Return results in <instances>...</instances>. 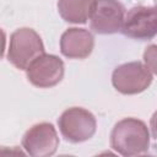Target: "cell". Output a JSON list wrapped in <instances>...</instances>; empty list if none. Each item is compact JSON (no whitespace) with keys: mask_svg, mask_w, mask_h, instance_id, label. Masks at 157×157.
Segmentation results:
<instances>
[{"mask_svg":"<svg viewBox=\"0 0 157 157\" xmlns=\"http://www.w3.org/2000/svg\"><path fill=\"white\" fill-rule=\"evenodd\" d=\"M110 145L121 156H136L146 152L150 146V132L146 124L136 118L118 121L110 134Z\"/></svg>","mask_w":157,"mask_h":157,"instance_id":"1","label":"cell"},{"mask_svg":"<svg viewBox=\"0 0 157 157\" xmlns=\"http://www.w3.org/2000/svg\"><path fill=\"white\" fill-rule=\"evenodd\" d=\"M44 54V44L40 36L32 28H18L10 37L7 60L20 70L27 67Z\"/></svg>","mask_w":157,"mask_h":157,"instance_id":"2","label":"cell"},{"mask_svg":"<svg viewBox=\"0 0 157 157\" xmlns=\"http://www.w3.org/2000/svg\"><path fill=\"white\" fill-rule=\"evenodd\" d=\"M59 130L65 140L77 144L91 139L97 128L94 115L85 108L72 107L63 112L58 120Z\"/></svg>","mask_w":157,"mask_h":157,"instance_id":"3","label":"cell"},{"mask_svg":"<svg viewBox=\"0 0 157 157\" xmlns=\"http://www.w3.org/2000/svg\"><path fill=\"white\" fill-rule=\"evenodd\" d=\"M151 82L152 74L150 69L140 61L121 64L114 69L112 75L114 88L123 94L141 93L148 88Z\"/></svg>","mask_w":157,"mask_h":157,"instance_id":"4","label":"cell"},{"mask_svg":"<svg viewBox=\"0 0 157 157\" xmlns=\"http://www.w3.org/2000/svg\"><path fill=\"white\" fill-rule=\"evenodd\" d=\"M121 32L137 40L152 39L157 34V5L130 9L125 15Z\"/></svg>","mask_w":157,"mask_h":157,"instance_id":"5","label":"cell"},{"mask_svg":"<svg viewBox=\"0 0 157 157\" xmlns=\"http://www.w3.org/2000/svg\"><path fill=\"white\" fill-rule=\"evenodd\" d=\"M125 9L118 0H97L90 17L91 29L98 34H112L121 31Z\"/></svg>","mask_w":157,"mask_h":157,"instance_id":"6","label":"cell"},{"mask_svg":"<svg viewBox=\"0 0 157 157\" xmlns=\"http://www.w3.org/2000/svg\"><path fill=\"white\" fill-rule=\"evenodd\" d=\"M59 137L50 123H39L29 128L22 139V147L29 156L48 157L55 153Z\"/></svg>","mask_w":157,"mask_h":157,"instance_id":"7","label":"cell"},{"mask_svg":"<svg viewBox=\"0 0 157 157\" xmlns=\"http://www.w3.org/2000/svg\"><path fill=\"white\" fill-rule=\"evenodd\" d=\"M28 81L39 88H49L58 85L64 76V63L52 54L38 56L26 70Z\"/></svg>","mask_w":157,"mask_h":157,"instance_id":"8","label":"cell"},{"mask_svg":"<svg viewBox=\"0 0 157 157\" xmlns=\"http://www.w3.org/2000/svg\"><path fill=\"white\" fill-rule=\"evenodd\" d=\"M93 45V36L85 28H69L60 38V52L63 55L70 59L87 58L92 53Z\"/></svg>","mask_w":157,"mask_h":157,"instance_id":"9","label":"cell"},{"mask_svg":"<svg viewBox=\"0 0 157 157\" xmlns=\"http://www.w3.org/2000/svg\"><path fill=\"white\" fill-rule=\"evenodd\" d=\"M97 0H59L58 11L70 23H86L91 17Z\"/></svg>","mask_w":157,"mask_h":157,"instance_id":"10","label":"cell"},{"mask_svg":"<svg viewBox=\"0 0 157 157\" xmlns=\"http://www.w3.org/2000/svg\"><path fill=\"white\" fill-rule=\"evenodd\" d=\"M144 61L150 71L157 75V44H151L145 49Z\"/></svg>","mask_w":157,"mask_h":157,"instance_id":"11","label":"cell"},{"mask_svg":"<svg viewBox=\"0 0 157 157\" xmlns=\"http://www.w3.org/2000/svg\"><path fill=\"white\" fill-rule=\"evenodd\" d=\"M150 128H151V132L153 135V137L157 140V110L152 114L151 120H150Z\"/></svg>","mask_w":157,"mask_h":157,"instance_id":"12","label":"cell"}]
</instances>
